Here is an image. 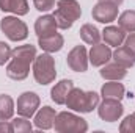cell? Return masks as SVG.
<instances>
[{"mask_svg": "<svg viewBox=\"0 0 135 133\" xmlns=\"http://www.w3.org/2000/svg\"><path fill=\"white\" fill-rule=\"evenodd\" d=\"M101 102V96L94 91H83L80 88H72L66 99L68 110L77 111V113H91L98 108Z\"/></svg>", "mask_w": 135, "mask_h": 133, "instance_id": "1", "label": "cell"}, {"mask_svg": "<svg viewBox=\"0 0 135 133\" xmlns=\"http://www.w3.org/2000/svg\"><path fill=\"white\" fill-rule=\"evenodd\" d=\"M82 16V8L77 0H58L54 17L60 30H69L77 19Z\"/></svg>", "mask_w": 135, "mask_h": 133, "instance_id": "2", "label": "cell"}, {"mask_svg": "<svg viewBox=\"0 0 135 133\" xmlns=\"http://www.w3.org/2000/svg\"><path fill=\"white\" fill-rule=\"evenodd\" d=\"M33 77L36 80V83L46 86L49 83H52L57 77V69H55V60L52 57V53L42 52L41 55H36L33 61Z\"/></svg>", "mask_w": 135, "mask_h": 133, "instance_id": "3", "label": "cell"}, {"mask_svg": "<svg viewBox=\"0 0 135 133\" xmlns=\"http://www.w3.org/2000/svg\"><path fill=\"white\" fill-rule=\"evenodd\" d=\"M54 129L58 133H85L88 130V122L71 111H61L57 113Z\"/></svg>", "mask_w": 135, "mask_h": 133, "instance_id": "4", "label": "cell"}, {"mask_svg": "<svg viewBox=\"0 0 135 133\" xmlns=\"http://www.w3.org/2000/svg\"><path fill=\"white\" fill-rule=\"evenodd\" d=\"M0 30L13 42L24 41L28 36V27L24 21L19 19V16H5L0 21Z\"/></svg>", "mask_w": 135, "mask_h": 133, "instance_id": "5", "label": "cell"}, {"mask_svg": "<svg viewBox=\"0 0 135 133\" xmlns=\"http://www.w3.org/2000/svg\"><path fill=\"white\" fill-rule=\"evenodd\" d=\"M123 113H124V106H123L119 99L105 97L98 105V114L105 122H116V121H119Z\"/></svg>", "mask_w": 135, "mask_h": 133, "instance_id": "6", "label": "cell"}, {"mask_svg": "<svg viewBox=\"0 0 135 133\" xmlns=\"http://www.w3.org/2000/svg\"><path fill=\"white\" fill-rule=\"evenodd\" d=\"M41 105V99L39 96L33 93V91H25L22 93L19 97H17V103H16V110H17V114L19 116H24V117H32L35 116V113L38 111Z\"/></svg>", "mask_w": 135, "mask_h": 133, "instance_id": "7", "label": "cell"}, {"mask_svg": "<svg viewBox=\"0 0 135 133\" xmlns=\"http://www.w3.org/2000/svg\"><path fill=\"white\" fill-rule=\"evenodd\" d=\"M66 63L74 72H86L88 69V50L85 45H75L69 50L66 57Z\"/></svg>", "mask_w": 135, "mask_h": 133, "instance_id": "8", "label": "cell"}, {"mask_svg": "<svg viewBox=\"0 0 135 133\" xmlns=\"http://www.w3.org/2000/svg\"><path fill=\"white\" fill-rule=\"evenodd\" d=\"M118 5L110 3V2H98L93 9H91V16L94 21L101 22V24H110L113 21L118 19Z\"/></svg>", "mask_w": 135, "mask_h": 133, "instance_id": "9", "label": "cell"}, {"mask_svg": "<svg viewBox=\"0 0 135 133\" xmlns=\"http://www.w3.org/2000/svg\"><path fill=\"white\" fill-rule=\"evenodd\" d=\"M30 66H32V63L11 57V60L8 61V66H6V75H8V78H11L14 81H22L28 77Z\"/></svg>", "mask_w": 135, "mask_h": 133, "instance_id": "10", "label": "cell"}, {"mask_svg": "<svg viewBox=\"0 0 135 133\" xmlns=\"http://www.w3.org/2000/svg\"><path fill=\"white\" fill-rule=\"evenodd\" d=\"M112 55H113V52H112L110 45H107L105 42L104 44L98 42V44L91 45V50L88 52V60L93 66L101 67L112 60Z\"/></svg>", "mask_w": 135, "mask_h": 133, "instance_id": "11", "label": "cell"}, {"mask_svg": "<svg viewBox=\"0 0 135 133\" xmlns=\"http://www.w3.org/2000/svg\"><path fill=\"white\" fill-rule=\"evenodd\" d=\"M55 117H57V111L52 106L46 105L42 108H38V111L35 113L33 124L38 130H50L54 129Z\"/></svg>", "mask_w": 135, "mask_h": 133, "instance_id": "12", "label": "cell"}, {"mask_svg": "<svg viewBox=\"0 0 135 133\" xmlns=\"http://www.w3.org/2000/svg\"><path fill=\"white\" fill-rule=\"evenodd\" d=\"M57 30H58V25L54 14H42L35 21V33L38 38L57 33Z\"/></svg>", "mask_w": 135, "mask_h": 133, "instance_id": "13", "label": "cell"}, {"mask_svg": "<svg viewBox=\"0 0 135 133\" xmlns=\"http://www.w3.org/2000/svg\"><path fill=\"white\" fill-rule=\"evenodd\" d=\"M101 33H102L104 42L107 45H110V47H119V45H123L124 39L127 36V33L121 27H116V25H107Z\"/></svg>", "mask_w": 135, "mask_h": 133, "instance_id": "14", "label": "cell"}, {"mask_svg": "<svg viewBox=\"0 0 135 133\" xmlns=\"http://www.w3.org/2000/svg\"><path fill=\"white\" fill-rule=\"evenodd\" d=\"M38 45L41 47L42 52L55 53V52H60V50L63 49V45H65V38L60 33L47 34V36L38 38Z\"/></svg>", "mask_w": 135, "mask_h": 133, "instance_id": "15", "label": "cell"}, {"mask_svg": "<svg viewBox=\"0 0 135 133\" xmlns=\"http://www.w3.org/2000/svg\"><path fill=\"white\" fill-rule=\"evenodd\" d=\"M72 88H74L72 80H69V78L60 80V81L55 83V86L50 89V99L54 100L57 105H65L69 93L72 91Z\"/></svg>", "mask_w": 135, "mask_h": 133, "instance_id": "16", "label": "cell"}, {"mask_svg": "<svg viewBox=\"0 0 135 133\" xmlns=\"http://www.w3.org/2000/svg\"><path fill=\"white\" fill-rule=\"evenodd\" d=\"M99 74H101L102 78L107 80V81H112V80H118V81H121L123 78H126V75H127V69H126L124 66H121V64H118V63L115 61V63H107V64L101 66Z\"/></svg>", "mask_w": 135, "mask_h": 133, "instance_id": "17", "label": "cell"}, {"mask_svg": "<svg viewBox=\"0 0 135 133\" xmlns=\"http://www.w3.org/2000/svg\"><path fill=\"white\" fill-rule=\"evenodd\" d=\"M0 9L3 13H13L14 16H25L28 13L27 0H0Z\"/></svg>", "mask_w": 135, "mask_h": 133, "instance_id": "18", "label": "cell"}, {"mask_svg": "<svg viewBox=\"0 0 135 133\" xmlns=\"http://www.w3.org/2000/svg\"><path fill=\"white\" fill-rule=\"evenodd\" d=\"M112 58H113L118 64L124 66L126 69L135 66V52H132V50H131L129 47H126V45L116 47V50L113 52Z\"/></svg>", "mask_w": 135, "mask_h": 133, "instance_id": "19", "label": "cell"}, {"mask_svg": "<svg viewBox=\"0 0 135 133\" xmlns=\"http://www.w3.org/2000/svg\"><path fill=\"white\" fill-rule=\"evenodd\" d=\"M126 94V88L123 83H119L118 80H112V81H107L104 83L101 88V96L105 97H112V99H123Z\"/></svg>", "mask_w": 135, "mask_h": 133, "instance_id": "20", "label": "cell"}, {"mask_svg": "<svg viewBox=\"0 0 135 133\" xmlns=\"http://www.w3.org/2000/svg\"><path fill=\"white\" fill-rule=\"evenodd\" d=\"M79 34L82 38V41L88 45H94L98 42H101L102 33L99 32V28L93 24H83L79 30Z\"/></svg>", "mask_w": 135, "mask_h": 133, "instance_id": "21", "label": "cell"}, {"mask_svg": "<svg viewBox=\"0 0 135 133\" xmlns=\"http://www.w3.org/2000/svg\"><path fill=\"white\" fill-rule=\"evenodd\" d=\"M16 111V103L11 96L0 94V121H9L13 119Z\"/></svg>", "mask_w": 135, "mask_h": 133, "instance_id": "22", "label": "cell"}, {"mask_svg": "<svg viewBox=\"0 0 135 133\" xmlns=\"http://www.w3.org/2000/svg\"><path fill=\"white\" fill-rule=\"evenodd\" d=\"M118 27H121L126 33L135 32V9H126L118 16Z\"/></svg>", "mask_w": 135, "mask_h": 133, "instance_id": "23", "label": "cell"}, {"mask_svg": "<svg viewBox=\"0 0 135 133\" xmlns=\"http://www.w3.org/2000/svg\"><path fill=\"white\" fill-rule=\"evenodd\" d=\"M13 124V129H14V133H28L33 130V125L32 122L28 121V117H24V116H19V117H14L11 121Z\"/></svg>", "mask_w": 135, "mask_h": 133, "instance_id": "24", "label": "cell"}, {"mask_svg": "<svg viewBox=\"0 0 135 133\" xmlns=\"http://www.w3.org/2000/svg\"><path fill=\"white\" fill-rule=\"evenodd\" d=\"M119 132L121 133H135V114H129L126 116L121 124H119Z\"/></svg>", "mask_w": 135, "mask_h": 133, "instance_id": "25", "label": "cell"}, {"mask_svg": "<svg viewBox=\"0 0 135 133\" xmlns=\"http://www.w3.org/2000/svg\"><path fill=\"white\" fill-rule=\"evenodd\" d=\"M11 53H13V49L5 41H0V66H5L11 60Z\"/></svg>", "mask_w": 135, "mask_h": 133, "instance_id": "26", "label": "cell"}, {"mask_svg": "<svg viewBox=\"0 0 135 133\" xmlns=\"http://www.w3.org/2000/svg\"><path fill=\"white\" fill-rule=\"evenodd\" d=\"M35 8L41 13H47L55 8V0H33Z\"/></svg>", "mask_w": 135, "mask_h": 133, "instance_id": "27", "label": "cell"}, {"mask_svg": "<svg viewBox=\"0 0 135 133\" xmlns=\"http://www.w3.org/2000/svg\"><path fill=\"white\" fill-rule=\"evenodd\" d=\"M0 133H14L11 121H0Z\"/></svg>", "mask_w": 135, "mask_h": 133, "instance_id": "28", "label": "cell"}, {"mask_svg": "<svg viewBox=\"0 0 135 133\" xmlns=\"http://www.w3.org/2000/svg\"><path fill=\"white\" fill-rule=\"evenodd\" d=\"M124 45L129 47L132 52H135V32L134 33H129L127 36H126V39H124Z\"/></svg>", "mask_w": 135, "mask_h": 133, "instance_id": "29", "label": "cell"}, {"mask_svg": "<svg viewBox=\"0 0 135 133\" xmlns=\"http://www.w3.org/2000/svg\"><path fill=\"white\" fill-rule=\"evenodd\" d=\"M98 2H110V3H115V5H118V6H119L124 0H98Z\"/></svg>", "mask_w": 135, "mask_h": 133, "instance_id": "30", "label": "cell"}, {"mask_svg": "<svg viewBox=\"0 0 135 133\" xmlns=\"http://www.w3.org/2000/svg\"><path fill=\"white\" fill-rule=\"evenodd\" d=\"M134 114H135V113H134Z\"/></svg>", "mask_w": 135, "mask_h": 133, "instance_id": "31", "label": "cell"}]
</instances>
